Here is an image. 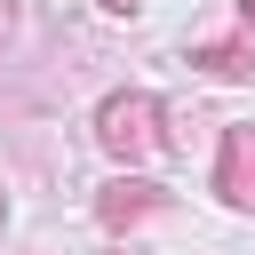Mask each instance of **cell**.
<instances>
[{"instance_id":"obj_1","label":"cell","mask_w":255,"mask_h":255,"mask_svg":"<svg viewBox=\"0 0 255 255\" xmlns=\"http://www.w3.org/2000/svg\"><path fill=\"white\" fill-rule=\"evenodd\" d=\"M96 143H104L120 167L151 159V151H159V96H143V88L104 96V112H96Z\"/></svg>"},{"instance_id":"obj_2","label":"cell","mask_w":255,"mask_h":255,"mask_svg":"<svg viewBox=\"0 0 255 255\" xmlns=\"http://www.w3.org/2000/svg\"><path fill=\"white\" fill-rule=\"evenodd\" d=\"M215 191H223V207L255 215V128H231V135H223V159H215Z\"/></svg>"},{"instance_id":"obj_3","label":"cell","mask_w":255,"mask_h":255,"mask_svg":"<svg viewBox=\"0 0 255 255\" xmlns=\"http://www.w3.org/2000/svg\"><path fill=\"white\" fill-rule=\"evenodd\" d=\"M159 207V183H143V175H120V183H104V199H96V223L104 231H128V223H143Z\"/></svg>"},{"instance_id":"obj_4","label":"cell","mask_w":255,"mask_h":255,"mask_svg":"<svg viewBox=\"0 0 255 255\" xmlns=\"http://www.w3.org/2000/svg\"><path fill=\"white\" fill-rule=\"evenodd\" d=\"M191 64H207L215 80H247V72H255V40H223V48H199Z\"/></svg>"},{"instance_id":"obj_5","label":"cell","mask_w":255,"mask_h":255,"mask_svg":"<svg viewBox=\"0 0 255 255\" xmlns=\"http://www.w3.org/2000/svg\"><path fill=\"white\" fill-rule=\"evenodd\" d=\"M8 32H16V0H0V48H8Z\"/></svg>"},{"instance_id":"obj_6","label":"cell","mask_w":255,"mask_h":255,"mask_svg":"<svg viewBox=\"0 0 255 255\" xmlns=\"http://www.w3.org/2000/svg\"><path fill=\"white\" fill-rule=\"evenodd\" d=\"M239 24H247V40H255V0H239Z\"/></svg>"},{"instance_id":"obj_7","label":"cell","mask_w":255,"mask_h":255,"mask_svg":"<svg viewBox=\"0 0 255 255\" xmlns=\"http://www.w3.org/2000/svg\"><path fill=\"white\" fill-rule=\"evenodd\" d=\"M104 8H112V16H128V8H135V0H104Z\"/></svg>"}]
</instances>
